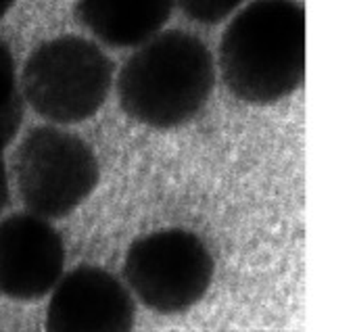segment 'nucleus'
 <instances>
[{
    "label": "nucleus",
    "mask_w": 355,
    "mask_h": 332,
    "mask_svg": "<svg viewBox=\"0 0 355 332\" xmlns=\"http://www.w3.org/2000/svg\"><path fill=\"white\" fill-rule=\"evenodd\" d=\"M24 92L11 49L0 40V146L11 144L24 119Z\"/></svg>",
    "instance_id": "nucleus-9"
},
{
    "label": "nucleus",
    "mask_w": 355,
    "mask_h": 332,
    "mask_svg": "<svg viewBox=\"0 0 355 332\" xmlns=\"http://www.w3.org/2000/svg\"><path fill=\"white\" fill-rule=\"evenodd\" d=\"M136 322V305L128 284L115 274L80 265L53 288L46 307L51 332H128Z\"/></svg>",
    "instance_id": "nucleus-7"
},
{
    "label": "nucleus",
    "mask_w": 355,
    "mask_h": 332,
    "mask_svg": "<svg viewBox=\"0 0 355 332\" xmlns=\"http://www.w3.org/2000/svg\"><path fill=\"white\" fill-rule=\"evenodd\" d=\"M101 168L92 146L55 128H32L15 152V182L28 211L46 220L71 216L98 186Z\"/></svg>",
    "instance_id": "nucleus-5"
},
{
    "label": "nucleus",
    "mask_w": 355,
    "mask_h": 332,
    "mask_svg": "<svg viewBox=\"0 0 355 332\" xmlns=\"http://www.w3.org/2000/svg\"><path fill=\"white\" fill-rule=\"evenodd\" d=\"M175 0H78V21L103 44L138 49L165 28Z\"/></svg>",
    "instance_id": "nucleus-8"
},
{
    "label": "nucleus",
    "mask_w": 355,
    "mask_h": 332,
    "mask_svg": "<svg viewBox=\"0 0 355 332\" xmlns=\"http://www.w3.org/2000/svg\"><path fill=\"white\" fill-rule=\"evenodd\" d=\"M220 71L232 96L276 105L305 80V11L295 0H253L228 24Z\"/></svg>",
    "instance_id": "nucleus-1"
},
{
    "label": "nucleus",
    "mask_w": 355,
    "mask_h": 332,
    "mask_svg": "<svg viewBox=\"0 0 355 332\" xmlns=\"http://www.w3.org/2000/svg\"><path fill=\"white\" fill-rule=\"evenodd\" d=\"M13 5H15V0H0V21L7 17V13L13 9Z\"/></svg>",
    "instance_id": "nucleus-12"
},
{
    "label": "nucleus",
    "mask_w": 355,
    "mask_h": 332,
    "mask_svg": "<svg viewBox=\"0 0 355 332\" xmlns=\"http://www.w3.org/2000/svg\"><path fill=\"white\" fill-rule=\"evenodd\" d=\"M216 263L205 241L184 228H161L136 238L123 259L132 295L150 311L175 315L209 292Z\"/></svg>",
    "instance_id": "nucleus-4"
},
{
    "label": "nucleus",
    "mask_w": 355,
    "mask_h": 332,
    "mask_svg": "<svg viewBox=\"0 0 355 332\" xmlns=\"http://www.w3.org/2000/svg\"><path fill=\"white\" fill-rule=\"evenodd\" d=\"M216 86V63L191 32H161L138 46L117 76L121 111L153 130L180 128L207 107Z\"/></svg>",
    "instance_id": "nucleus-2"
},
{
    "label": "nucleus",
    "mask_w": 355,
    "mask_h": 332,
    "mask_svg": "<svg viewBox=\"0 0 355 332\" xmlns=\"http://www.w3.org/2000/svg\"><path fill=\"white\" fill-rule=\"evenodd\" d=\"M65 243L51 220L13 213L0 222V295L38 301L63 278Z\"/></svg>",
    "instance_id": "nucleus-6"
},
{
    "label": "nucleus",
    "mask_w": 355,
    "mask_h": 332,
    "mask_svg": "<svg viewBox=\"0 0 355 332\" xmlns=\"http://www.w3.org/2000/svg\"><path fill=\"white\" fill-rule=\"evenodd\" d=\"M175 5L189 19L214 26L230 17L243 5V0H175Z\"/></svg>",
    "instance_id": "nucleus-10"
},
{
    "label": "nucleus",
    "mask_w": 355,
    "mask_h": 332,
    "mask_svg": "<svg viewBox=\"0 0 355 332\" xmlns=\"http://www.w3.org/2000/svg\"><path fill=\"white\" fill-rule=\"evenodd\" d=\"M9 176H7V165H5V157H3V146H0V213L5 211V207L9 205Z\"/></svg>",
    "instance_id": "nucleus-11"
},
{
    "label": "nucleus",
    "mask_w": 355,
    "mask_h": 332,
    "mask_svg": "<svg viewBox=\"0 0 355 332\" xmlns=\"http://www.w3.org/2000/svg\"><path fill=\"white\" fill-rule=\"evenodd\" d=\"M113 86V63L82 36H59L36 46L21 71L26 103L53 123H80L98 113Z\"/></svg>",
    "instance_id": "nucleus-3"
}]
</instances>
